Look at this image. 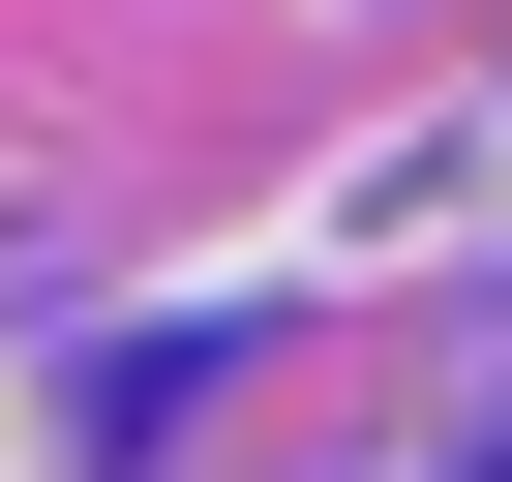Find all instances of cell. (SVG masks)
<instances>
[{"instance_id": "cell-1", "label": "cell", "mask_w": 512, "mask_h": 482, "mask_svg": "<svg viewBox=\"0 0 512 482\" xmlns=\"http://www.w3.org/2000/svg\"><path fill=\"white\" fill-rule=\"evenodd\" d=\"M482 482H512V452H482Z\"/></svg>"}]
</instances>
